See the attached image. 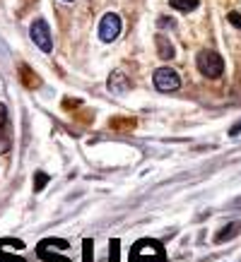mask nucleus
I'll return each instance as SVG.
<instances>
[{"label":"nucleus","mask_w":241,"mask_h":262,"mask_svg":"<svg viewBox=\"0 0 241 262\" xmlns=\"http://www.w3.org/2000/svg\"><path fill=\"white\" fill-rule=\"evenodd\" d=\"M154 87L159 89V92H176L181 87V77H178L176 70H171V68H159V70H154Z\"/></svg>","instance_id":"nucleus-4"},{"label":"nucleus","mask_w":241,"mask_h":262,"mask_svg":"<svg viewBox=\"0 0 241 262\" xmlns=\"http://www.w3.org/2000/svg\"><path fill=\"white\" fill-rule=\"evenodd\" d=\"M157 51H159V58H164V60H171V58H174V46H171V41L164 39V36H157Z\"/></svg>","instance_id":"nucleus-5"},{"label":"nucleus","mask_w":241,"mask_h":262,"mask_svg":"<svg viewBox=\"0 0 241 262\" xmlns=\"http://www.w3.org/2000/svg\"><path fill=\"white\" fill-rule=\"evenodd\" d=\"M236 233H241V222H236L234 226H229V229H222L219 233H217V243H222V241H229L232 236H236Z\"/></svg>","instance_id":"nucleus-8"},{"label":"nucleus","mask_w":241,"mask_h":262,"mask_svg":"<svg viewBox=\"0 0 241 262\" xmlns=\"http://www.w3.org/2000/svg\"><path fill=\"white\" fill-rule=\"evenodd\" d=\"M195 65H198L203 77H210V80H215V77H219L225 72V60L215 51H200L198 58H195Z\"/></svg>","instance_id":"nucleus-1"},{"label":"nucleus","mask_w":241,"mask_h":262,"mask_svg":"<svg viewBox=\"0 0 241 262\" xmlns=\"http://www.w3.org/2000/svg\"><path fill=\"white\" fill-rule=\"evenodd\" d=\"M10 118H8V108H5V103H0V130L3 127H8Z\"/></svg>","instance_id":"nucleus-9"},{"label":"nucleus","mask_w":241,"mask_h":262,"mask_svg":"<svg viewBox=\"0 0 241 262\" xmlns=\"http://www.w3.org/2000/svg\"><path fill=\"white\" fill-rule=\"evenodd\" d=\"M65 3H72V0H65Z\"/></svg>","instance_id":"nucleus-14"},{"label":"nucleus","mask_w":241,"mask_h":262,"mask_svg":"<svg viewBox=\"0 0 241 262\" xmlns=\"http://www.w3.org/2000/svg\"><path fill=\"white\" fill-rule=\"evenodd\" d=\"M29 36H32L34 46H39L44 53L53 51V39H51V29H48L46 19H34L29 27Z\"/></svg>","instance_id":"nucleus-2"},{"label":"nucleus","mask_w":241,"mask_h":262,"mask_svg":"<svg viewBox=\"0 0 241 262\" xmlns=\"http://www.w3.org/2000/svg\"><path fill=\"white\" fill-rule=\"evenodd\" d=\"M10 149V140L5 135H0V154H5Z\"/></svg>","instance_id":"nucleus-12"},{"label":"nucleus","mask_w":241,"mask_h":262,"mask_svg":"<svg viewBox=\"0 0 241 262\" xmlns=\"http://www.w3.org/2000/svg\"><path fill=\"white\" fill-rule=\"evenodd\" d=\"M120 34V17L116 12H106L99 22V39L104 43H111V41L118 39Z\"/></svg>","instance_id":"nucleus-3"},{"label":"nucleus","mask_w":241,"mask_h":262,"mask_svg":"<svg viewBox=\"0 0 241 262\" xmlns=\"http://www.w3.org/2000/svg\"><path fill=\"white\" fill-rule=\"evenodd\" d=\"M109 89L120 94V92H126V77H123V72H113L111 80H109Z\"/></svg>","instance_id":"nucleus-7"},{"label":"nucleus","mask_w":241,"mask_h":262,"mask_svg":"<svg viewBox=\"0 0 241 262\" xmlns=\"http://www.w3.org/2000/svg\"><path fill=\"white\" fill-rule=\"evenodd\" d=\"M169 5L178 12H193L198 8V0H169Z\"/></svg>","instance_id":"nucleus-6"},{"label":"nucleus","mask_w":241,"mask_h":262,"mask_svg":"<svg viewBox=\"0 0 241 262\" xmlns=\"http://www.w3.org/2000/svg\"><path fill=\"white\" fill-rule=\"evenodd\" d=\"M229 207H232V209L234 207H241V198H239V202H234V205H229Z\"/></svg>","instance_id":"nucleus-13"},{"label":"nucleus","mask_w":241,"mask_h":262,"mask_svg":"<svg viewBox=\"0 0 241 262\" xmlns=\"http://www.w3.org/2000/svg\"><path fill=\"white\" fill-rule=\"evenodd\" d=\"M46 181H48L46 173H36V190H41V188L46 185Z\"/></svg>","instance_id":"nucleus-11"},{"label":"nucleus","mask_w":241,"mask_h":262,"mask_svg":"<svg viewBox=\"0 0 241 262\" xmlns=\"http://www.w3.org/2000/svg\"><path fill=\"white\" fill-rule=\"evenodd\" d=\"M229 22H232L236 29H241V12H229Z\"/></svg>","instance_id":"nucleus-10"}]
</instances>
